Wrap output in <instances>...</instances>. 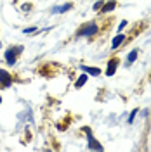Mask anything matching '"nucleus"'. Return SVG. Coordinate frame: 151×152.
<instances>
[{
	"label": "nucleus",
	"mask_w": 151,
	"mask_h": 152,
	"mask_svg": "<svg viewBox=\"0 0 151 152\" xmlns=\"http://www.w3.org/2000/svg\"><path fill=\"white\" fill-rule=\"evenodd\" d=\"M139 113V111H137V109H135V111H132V114H130V118H129V123H132L134 121V118H135V114Z\"/></svg>",
	"instance_id": "13"
},
{
	"label": "nucleus",
	"mask_w": 151,
	"mask_h": 152,
	"mask_svg": "<svg viewBox=\"0 0 151 152\" xmlns=\"http://www.w3.org/2000/svg\"><path fill=\"white\" fill-rule=\"evenodd\" d=\"M68 9H71V4H66V5H63V7L56 9V12H66Z\"/></svg>",
	"instance_id": "11"
},
{
	"label": "nucleus",
	"mask_w": 151,
	"mask_h": 152,
	"mask_svg": "<svg viewBox=\"0 0 151 152\" xmlns=\"http://www.w3.org/2000/svg\"><path fill=\"white\" fill-rule=\"evenodd\" d=\"M116 66H118V59H113V61H110V64H108V69H106V75L108 76H113L115 71H116Z\"/></svg>",
	"instance_id": "5"
},
{
	"label": "nucleus",
	"mask_w": 151,
	"mask_h": 152,
	"mask_svg": "<svg viewBox=\"0 0 151 152\" xmlns=\"http://www.w3.org/2000/svg\"><path fill=\"white\" fill-rule=\"evenodd\" d=\"M125 24H127V23H125V21H122V23H120V26H118V31H122V29L125 28Z\"/></svg>",
	"instance_id": "14"
},
{
	"label": "nucleus",
	"mask_w": 151,
	"mask_h": 152,
	"mask_svg": "<svg viewBox=\"0 0 151 152\" xmlns=\"http://www.w3.org/2000/svg\"><path fill=\"white\" fill-rule=\"evenodd\" d=\"M135 57H137V50H132V52L129 54V57H127V61H129V64H132L134 61H135Z\"/></svg>",
	"instance_id": "10"
},
{
	"label": "nucleus",
	"mask_w": 151,
	"mask_h": 152,
	"mask_svg": "<svg viewBox=\"0 0 151 152\" xmlns=\"http://www.w3.org/2000/svg\"><path fill=\"white\" fill-rule=\"evenodd\" d=\"M21 50H23L21 47H16V48H9V50L5 52V57H7V62H9V64H14V62H16V57H18V54Z\"/></svg>",
	"instance_id": "2"
},
{
	"label": "nucleus",
	"mask_w": 151,
	"mask_h": 152,
	"mask_svg": "<svg viewBox=\"0 0 151 152\" xmlns=\"http://www.w3.org/2000/svg\"><path fill=\"white\" fill-rule=\"evenodd\" d=\"M101 7H103V2H101V0L94 4V10H101Z\"/></svg>",
	"instance_id": "12"
},
{
	"label": "nucleus",
	"mask_w": 151,
	"mask_h": 152,
	"mask_svg": "<svg viewBox=\"0 0 151 152\" xmlns=\"http://www.w3.org/2000/svg\"><path fill=\"white\" fill-rule=\"evenodd\" d=\"M37 28H28V29H24V33H33Z\"/></svg>",
	"instance_id": "15"
},
{
	"label": "nucleus",
	"mask_w": 151,
	"mask_h": 152,
	"mask_svg": "<svg viewBox=\"0 0 151 152\" xmlns=\"http://www.w3.org/2000/svg\"><path fill=\"white\" fill-rule=\"evenodd\" d=\"M94 33H97V24L90 23V24H87V26H82L76 35H78V37H90V35H94Z\"/></svg>",
	"instance_id": "1"
},
{
	"label": "nucleus",
	"mask_w": 151,
	"mask_h": 152,
	"mask_svg": "<svg viewBox=\"0 0 151 152\" xmlns=\"http://www.w3.org/2000/svg\"><path fill=\"white\" fill-rule=\"evenodd\" d=\"M82 69H84L85 73L92 75V76H97L99 73H101V69H99V67H87V66H82Z\"/></svg>",
	"instance_id": "8"
},
{
	"label": "nucleus",
	"mask_w": 151,
	"mask_h": 152,
	"mask_svg": "<svg viewBox=\"0 0 151 152\" xmlns=\"http://www.w3.org/2000/svg\"><path fill=\"white\" fill-rule=\"evenodd\" d=\"M85 133H87V138H89V149H94V151H103V147H101V143H97L92 138V133L89 128H85Z\"/></svg>",
	"instance_id": "3"
},
{
	"label": "nucleus",
	"mask_w": 151,
	"mask_h": 152,
	"mask_svg": "<svg viewBox=\"0 0 151 152\" xmlns=\"http://www.w3.org/2000/svg\"><path fill=\"white\" fill-rule=\"evenodd\" d=\"M122 42H125V35H116L111 42V48H118L122 45Z\"/></svg>",
	"instance_id": "6"
},
{
	"label": "nucleus",
	"mask_w": 151,
	"mask_h": 152,
	"mask_svg": "<svg viewBox=\"0 0 151 152\" xmlns=\"http://www.w3.org/2000/svg\"><path fill=\"white\" fill-rule=\"evenodd\" d=\"M0 83L4 86H9L10 83H12V78H10V75L7 73V71H4V69H0Z\"/></svg>",
	"instance_id": "4"
},
{
	"label": "nucleus",
	"mask_w": 151,
	"mask_h": 152,
	"mask_svg": "<svg viewBox=\"0 0 151 152\" xmlns=\"http://www.w3.org/2000/svg\"><path fill=\"white\" fill-rule=\"evenodd\" d=\"M0 102H2V99H0Z\"/></svg>",
	"instance_id": "16"
},
{
	"label": "nucleus",
	"mask_w": 151,
	"mask_h": 152,
	"mask_svg": "<svg viewBox=\"0 0 151 152\" xmlns=\"http://www.w3.org/2000/svg\"><path fill=\"white\" fill-rule=\"evenodd\" d=\"M115 7H116V2H115V0H110L108 4H103L101 10H103V12H110V10H113Z\"/></svg>",
	"instance_id": "7"
},
{
	"label": "nucleus",
	"mask_w": 151,
	"mask_h": 152,
	"mask_svg": "<svg viewBox=\"0 0 151 152\" xmlns=\"http://www.w3.org/2000/svg\"><path fill=\"white\" fill-rule=\"evenodd\" d=\"M85 81H87V75H85V73H84V75H82V76H80V78H78V80H76V88H80V86H84L85 85Z\"/></svg>",
	"instance_id": "9"
}]
</instances>
